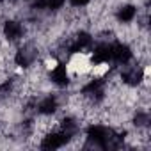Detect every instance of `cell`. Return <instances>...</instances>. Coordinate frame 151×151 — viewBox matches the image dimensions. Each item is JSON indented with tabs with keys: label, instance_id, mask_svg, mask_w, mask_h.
Wrapping results in <instances>:
<instances>
[{
	"label": "cell",
	"instance_id": "cell-1",
	"mask_svg": "<svg viewBox=\"0 0 151 151\" xmlns=\"http://www.w3.org/2000/svg\"><path fill=\"white\" fill-rule=\"evenodd\" d=\"M71 137L73 135L66 133L64 130H60V132H48L43 137V140H41V147L43 149H57V147H62Z\"/></svg>",
	"mask_w": 151,
	"mask_h": 151
},
{
	"label": "cell",
	"instance_id": "cell-7",
	"mask_svg": "<svg viewBox=\"0 0 151 151\" xmlns=\"http://www.w3.org/2000/svg\"><path fill=\"white\" fill-rule=\"evenodd\" d=\"M93 59L94 62H109L112 59V45L110 43H101L96 46V50L93 52Z\"/></svg>",
	"mask_w": 151,
	"mask_h": 151
},
{
	"label": "cell",
	"instance_id": "cell-5",
	"mask_svg": "<svg viewBox=\"0 0 151 151\" xmlns=\"http://www.w3.org/2000/svg\"><path fill=\"white\" fill-rule=\"evenodd\" d=\"M112 59L121 62V64H126L130 59H132V50L128 45L124 43H117V45H112Z\"/></svg>",
	"mask_w": 151,
	"mask_h": 151
},
{
	"label": "cell",
	"instance_id": "cell-8",
	"mask_svg": "<svg viewBox=\"0 0 151 151\" xmlns=\"http://www.w3.org/2000/svg\"><path fill=\"white\" fill-rule=\"evenodd\" d=\"M57 109H59V105H57V98H53V96H46L45 100L39 101V107H37L39 114H43V116H52Z\"/></svg>",
	"mask_w": 151,
	"mask_h": 151
},
{
	"label": "cell",
	"instance_id": "cell-2",
	"mask_svg": "<svg viewBox=\"0 0 151 151\" xmlns=\"http://www.w3.org/2000/svg\"><path fill=\"white\" fill-rule=\"evenodd\" d=\"M68 68V73H73V75H84L91 69V60L86 53H73V59L69 60V64L66 66Z\"/></svg>",
	"mask_w": 151,
	"mask_h": 151
},
{
	"label": "cell",
	"instance_id": "cell-6",
	"mask_svg": "<svg viewBox=\"0 0 151 151\" xmlns=\"http://www.w3.org/2000/svg\"><path fill=\"white\" fill-rule=\"evenodd\" d=\"M50 78H52V82L57 84V86H66V84L69 82V73H68L66 64H59V66L52 68Z\"/></svg>",
	"mask_w": 151,
	"mask_h": 151
},
{
	"label": "cell",
	"instance_id": "cell-4",
	"mask_svg": "<svg viewBox=\"0 0 151 151\" xmlns=\"http://www.w3.org/2000/svg\"><path fill=\"white\" fill-rule=\"evenodd\" d=\"M36 57H37V52L32 48V46H23L18 53H16V57H14V62L18 64V66H30L34 60H36Z\"/></svg>",
	"mask_w": 151,
	"mask_h": 151
},
{
	"label": "cell",
	"instance_id": "cell-3",
	"mask_svg": "<svg viewBox=\"0 0 151 151\" xmlns=\"http://www.w3.org/2000/svg\"><path fill=\"white\" fill-rule=\"evenodd\" d=\"M4 36L9 39V41H18L22 39L23 36V25L14 22V20H9L4 23Z\"/></svg>",
	"mask_w": 151,
	"mask_h": 151
},
{
	"label": "cell",
	"instance_id": "cell-10",
	"mask_svg": "<svg viewBox=\"0 0 151 151\" xmlns=\"http://www.w3.org/2000/svg\"><path fill=\"white\" fill-rule=\"evenodd\" d=\"M71 4H73L75 7H82V6L89 4V0H71Z\"/></svg>",
	"mask_w": 151,
	"mask_h": 151
},
{
	"label": "cell",
	"instance_id": "cell-9",
	"mask_svg": "<svg viewBox=\"0 0 151 151\" xmlns=\"http://www.w3.org/2000/svg\"><path fill=\"white\" fill-rule=\"evenodd\" d=\"M135 14H137V7L128 4V6H123V7L117 11V20H119L121 23H130V22H133Z\"/></svg>",
	"mask_w": 151,
	"mask_h": 151
}]
</instances>
